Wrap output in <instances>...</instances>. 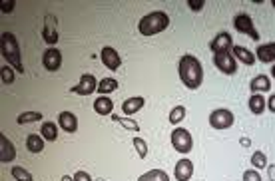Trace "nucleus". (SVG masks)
Here are the masks:
<instances>
[{
  "mask_svg": "<svg viewBox=\"0 0 275 181\" xmlns=\"http://www.w3.org/2000/svg\"><path fill=\"white\" fill-rule=\"evenodd\" d=\"M178 72H180V80H182L183 86H185L187 90H198V88L202 86V82H203L202 62L194 54H183L182 58H180Z\"/></svg>",
  "mask_w": 275,
  "mask_h": 181,
  "instance_id": "1",
  "label": "nucleus"
},
{
  "mask_svg": "<svg viewBox=\"0 0 275 181\" xmlns=\"http://www.w3.org/2000/svg\"><path fill=\"white\" fill-rule=\"evenodd\" d=\"M167 26H170V16L162 10H156V12H150L147 16L140 20L138 30L142 36H154V34L164 32Z\"/></svg>",
  "mask_w": 275,
  "mask_h": 181,
  "instance_id": "2",
  "label": "nucleus"
},
{
  "mask_svg": "<svg viewBox=\"0 0 275 181\" xmlns=\"http://www.w3.org/2000/svg\"><path fill=\"white\" fill-rule=\"evenodd\" d=\"M2 56L4 60L16 70V72L24 74V66H22V58H20V46L18 40L12 32H4L2 34Z\"/></svg>",
  "mask_w": 275,
  "mask_h": 181,
  "instance_id": "3",
  "label": "nucleus"
},
{
  "mask_svg": "<svg viewBox=\"0 0 275 181\" xmlns=\"http://www.w3.org/2000/svg\"><path fill=\"white\" fill-rule=\"evenodd\" d=\"M172 145H174V149L178 153H189L194 149V138H192V133L187 129L176 127L172 131Z\"/></svg>",
  "mask_w": 275,
  "mask_h": 181,
  "instance_id": "4",
  "label": "nucleus"
},
{
  "mask_svg": "<svg viewBox=\"0 0 275 181\" xmlns=\"http://www.w3.org/2000/svg\"><path fill=\"white\" fill-rule=\"evenodd\" d=\"M234 122H236V118H234V114L229 111V109H214L211 114H209V124L214 129H227V127L234 126Z\"/></svg>",
  "mask_w": 275,
  "mask_h": 181,
  "instance_id": "5",
  "label": "nucleus"
},
{
  "mask_svg": "<svg viewBox=\"0 0 275 181\" xmlns=\"http://www.w3.org/2000/svg\"><path fill=\"white\" fill-rule=\"evenodd\" d=\"M234 26H236V30H238L239 34H247L251 40L259 42V32L256 30L253 20H251V16H249V14H238V16H236V20H234Z\"/></svg>",
  "mask_w": 275,
  "mask_h": 181,
  "instance_id": "6",
  "label": "nucleus"
},
{
  "mask_svg": "<svg viewBox=\"0 0 275 181\" xmlns=\"http://www.w3.org/2000/svg\"><path fill=\"white\" fill-rule=\"evenodd\" d=\"M214 64L218 66V70H220V72L227 74V76H234V74L238 72V62H236L234 54H229V52L216 54L214 56Z\"/></svg>",
  "mask_w": 275,
  "mask_h": 181,
  "instance_id": "7",
  "label": "nucleus"
},
{
  "mask_svg": "<svg viewBox=\"0 0 275 181\" xmlns=\"http://www.w3.org/2000/svg\"><path fill=\"white\" fill-rule=\"evenodd\" d=\"M98 90V82H96V78L92 76V74H84L82 78H80V82H78V86H72L70 92L72 94H78V96H90L94 92Z\"/></svg>",
  "mask_w": 275,
  "mask_h": 181,
  "instance_id": "8",
  "label": "nucleus"
},
{
  "mask_svg": "<svg viewBox=\"0 0 275 181\" xmlns=\"http://www.w3.org/2000/svg\"><path fill=\"white\" fill-rule=\"evenodd\" d=\"M100 60H102V64H104L108 70H112V72H116V70L122 66V58H120V54H118L112 46H104V48H102Z\"/></svg>",
  "mask_w": 275,
  "mask_h": 181,
  "instance_id": "9",
  "label": "nucleus"
},
{
  "mask_svg": "<svg viewBox=\"0 0 275 181\" xmlns=\"http://www.w3.org/2000/svg\"><path fill=\"white\" fill-rule=\"evenodd\" d=\"M234 46H236V44H234V38H231V34H227V32H220L218 36L211 40V44H209V48H211L214 54L229 52Z\"/></svg>",
  "mask_w": 275,
  "mask_h": 181,
  "instance_id": "10",
  "label": "nucleus"
},
{
  "mask_svg": "<svg viewBox=\"0 0 275 181\" xmlns=\"http://www.w3.org/2000/svg\"><path fill=\"white\" fill-rule=\"evenodd\" d=\"M42 64H44V68H46L48 72L60 70V66H62V54H60V50L48 48V50L42 54Z\"/></svg>",
  "mask_w": 275,
  "mask_h": 181,
  "instance_id": "11",
  "label": "nucleus"
},
{
  "mask_svg": "<svg viewBox=\"0 0 275 181\" xmlns=\"http://www.w3.org/2000/svg\"><path fill=\"white\" fill-rule=\"evenodd\" d=\"M14 157H16V149H14L12 142L4 133H0V162L10 163L14 162Z\"/></svg>",
  "mask_w": 275,
  "mask_h": 181,
  "instance_id": "12",
  "label": "nucleus"
},
{
  "mask_svg": "<svg viewBox=\"0 0 275 181\" xmlns=\"http://www.w3.org/2000/svg\"><path fill=\"white\" fill-rule=\"evenodd\" d=\"M174 175L178 181H189L194 175V163L189 160H180L176 163V169H174Z\"/></svg>",
  "mask_w": 275,
  "mask_h": 181,
  "instance_id": "13",
  "label": "nucleus"
},
{
  "mask_svg": "<svg viewBox=\"0 0 275 181\" xmlns=\"http://www.w3.org/2000/svg\"><path fill=\"white\" fill-rule=\"evenodd\" d=\"M256 58L263 64H273L275 62V42H267V44H261L257 46Z\"/></svg>",
  "mask_w": 275,
  "mask_h": 181,
  "instance_id": "14",
  "label": "nucleus"
},
{
  "mask_svg": "<svg viewBox=\"0 0 275 181\" xmlns=\"http://www.w3.org/2000/svg\"><path fill=\"white\" fill-rule=\"evenodd\" d=\"M58 124H60V127H62L66 133H74V131L78 129V118L74 116L72 111H62V114L58 116Z\"/></svg>",
  "mask_w": 275,
  "mask_h": 181,
  "instance_id": "15",
  "label": "nucleus"
},
{
  "mask_svg": "<svg viewBox=\"0 0 275 181\" xmlns=\"http://www.w3.org/2000/svg\"><path fill=\"white\" fill-rule=\"evenodd\" d=\"M144 104H146V100L142 98V96H136V98H128L124 104H122V111L126 114V116H134L136 111H140V109L144 108Z\"/></svg>",
  "mask_w": 275,
  "mask_h": 181,
  "instance_id": "16",
  "label": "nucleus"
},
{
  "mask_svg": "<svg viewBox=\"0 0 275 181\" xmlns=\"http://www.w3.org/2000/svg\"><path fill=\"white\" fill-rule=\"evenodd\" d=\"M231 54H236V58H238L239 62H243L245 66H253L257 60L256 54L249 52L245 46H234V48H231Z\"/></svg>",
  "mask_w": 275,
  "mask_h": 181,
  "instance_id": "17",
  "label": "nucleus"
},
{
  "mask_svg": "<svg viewBox=\"0 0 275 181\" xmlns=\"http://www.w3.org/2000/svg\"><path fill=\"white\" fill-rule=\"evenodd\" d=\"M94 111L100 114V116H112V111H114V102H112L108 96H100V98L94 102Z\"/></svg>",
  "mask_w": 275,
  "mask_h": 181,
  "instance_id": "18",
  "label": "nucleus"
},
{
  "mask_svg": "<svg viewBox=\"0 0 275 181\" xmlns=\"http://www.w3.org/2000/svg\"><path fill=\"white\" fill-rule=\"evenodd\" d=\"M249 88H251V92H253V94H261V92H269V90H271V80H269L267 76L259 74V76H256V78L251 80Z\"/></svg>",
  "mask_w": 275,
  "mask_h": 181,
  "instance_id": "19",
  "label": "nucleus"
},
{
  "mask_svg": "<svg viewBox=\"0 0 275 181\" xmlns=\"http://www.w3.org/2000/svg\"><path fill=\"white\" fill-rule=\"evenodd\" d=\"M249 111L253 114V116H261L263 111H265V106H267V100L261 96V94H253L251 98H249Z\"/></svg>",
  "mask_w": 275,
  "mask_h": 181,
  "instance_id": "20",
  "label": "nucleus"
},
{
  "mask_svg": "<svg viewBox=\"0 0 275 181\" xmlns=\"http://www.w3.org/2000/svg\"><path fill=\"white\" fill-rule=\"evenodd\" d=\"M26 147L30 153H42L44 151V138L38 135V133H30L26 138Z\"/></svg>",
  "mask_w": 275,
  "mask_h": 181,
  "instance_id": "21",
  "label": "nucleus"
},
{
  "mask_svg": "<svg viewBox=\"0 0 275 181\" xmlns=\"http://www.w3.org/2000/svg\"><path fill=\"white\" fill-rule=\"evenodd\" d=\"M54 16H46V24H44V40L52 46V44H56L58 42V34H56V28H54Z\"/></svg>",
  "mask_w": 275,
  "mask_h": 181,
  "instance_id": "22",
  "label": "nucleus"
},
{
  "mask_svg": "<svg viewBox=\"0 0 275 181\" xmlns=\"http://www.w3.org/2000/svg\"><path fill=\"white\" fill-rule=\"evenodd\" d=\"M40 135L48 142H56L58 140V127H56L54 122H44L40 127Z\"/></svg>",
  "mask_w": 275,
  "mask_h": 181,
  "instance_id": "23",
  "label": "nucleus"
},
{
  "mask_svg": "<svg viewBox=\"0 0 275 181\" xmlns=\"http://www.w3.org/2000/svg\"><path fill=\"white\" fill-rule=\"evenodd\" d=\"M138 181H170V175L162 171V169H152V171H147L144 175H140Z\"/></svg>",
  "mask_w": 275,
  "mask_h": 181,
  "instance_id": "24",
  "label": "nucleus"
},
{
  "mask_svg": "<svg viewBox=\"0 0 275 181\" xmlns=\"http://www.w3.org/2000/svg\"><path fill=\"white\" fill-rule=\"evenodd\" d=\"M44 116L40 114V111H24V114H20L18 118H16V122H18L20 126H26V124H34V122H40Z\"/></svg>",
  "mask_w": 275,
  "mask_h": 181,
  "instance_id": "25",
  "label": "nucleus"
},
{
  "mask_svg": "<svg viewBox=\"0 0 275 181\" xmlns=\"http://www.w3.org/2000/svg\"><path fill=\"white\" fill-rule=\"evenodd\" d=\"M118 90V82L114 80V78H102L100 80V84H98V92L100 94H112V92H116Z\"/></svg>",
  "mask_w": 275,
  "mask_h": 181,
  "instance_id": "26",
  "label": "nucleus"
},
{
  "mask_svg": "<svg viewBox=\"0 0 275 181\" xmlns=\"http://www.w3.org/2000/svg\"><path fill=\"white\" fill-rule=\"evenodd\" d=\"M251 165H253V169H263V167H267V155L263 153V151H253L251 153Z\"/></svg>",
  "mask_w": 275,
  "mask_h": 181,
  "instance_id": "27",
  "label": "nucleus"
},
{
  "mask_svg": "<svg viewBox=\"0 0 275 181\" xmlns=\"http://www.w3.org/2000/svg\"><path fill=\"white\" fill-rule=\"evenodd\" d=\"M112 122H118V124H122V126L126 127V129H130V131H140V126H138V122H134V120H126V118H120V116H116V114H112L110 116Z\"/></svg>",
  "mask_w": 275,
  "mask_h": 181,
  "instance_id": "28",
  "label": "nucleus"
},
{
  "mask_svg": "<svg viewBox=\"0 0 275 181\" xmlns=\"http://www.w3.org/2000/svg\"><path fill=\"white\" fill-rule=\"evenodd\" d=\"M183 118H185V108L183 106H176L170 111V124H174V126H178Z\"/></svg>",
  "mask_w": 275,
  "mask_h": 181,
  "instance_id": "29",
  "label": "nucleus"
},
{
  "mask_svg": "<svg viewBox=\"0 0 275 181\" xmlns=\"http://www.w3.org/2000/svg\"><path fill=\"white\" fill-rule=\"evenodd\" d=\"M12 177L16 181H34V177H32V173L30 171H26V169H22V167H12Z\"/></svg>",
  "mask_w": 275,
  "mask_h": 181,
  "instance_id": "30",
  "label": "nucleus"
},
{
  "mask_svg": "<svg viewBox=\"0 0 275 181\" xmlns=\"http://www.w3.org/2000/svg\"><path fill=\"white\" fill-rule=\"evenodd\" d=\"M132 144H134V147L138 149V155H140V160H146V155H147V144H146V140H142V138H134L132 140Z\"/></svg>",
  "mask_w": 275,
  "mask_h": 181,
  "instance_id": "31",
  "label": "nucleus"
},
{
  "mask_svg": "<svg viewBox=\"0 0 275 181\" xmlns=\"http://www.w3.org/2000/svg\"><path fill=\"white\" fill-rule=\"evenodd\" d=\"M2 82L4 84H12L14 82V70L10 66H4L2 68Z\"/></svg>",
  "mask_w": 275,
  "mask_h": 181,
  "instance_id": "32",
  "label": "nucleus"
},
{
  "mask_svg": "<svg viewBox=\"0 0 275 181\" xmlns=\"http://www.w3.org/2000/svg\"><path fill=\"white\" fill-rule=\"evenodd\" d=\"M243 181H261V175H259V171L257 169H247V171H243Z\"/></svg>",
  "mask_w": 275,
  "mask_h": 181,
  "instance_id": "33",
  "label": "nucleus"
},
{
  "mask_svg": "<svg viewBox=\"0 0 275 181\" xmlns=\"http://www.w3.org/2000/svg\"><path fill=\"white\" fill-rule=\"evenodd\" d=\"M187 4H189V8H192L194 12H200L205 2H203V0H198V2H196V0H187Z\"/></svg>",
  "mask_w": 275,
  "mask_h": 181,
  "instance_id": "34",
  "label": "nucleus"
},
{
  "mask_svg": "<svg viewBox=\"0 0 275 181\" xmlns=\"http://www.w3.org/2000/svg\"><path fill=\"white\" fill-rule=\"evenodd\" d=\"M74 181H92V177H90V173H88V171H76Z\"/></svg>",
  "mask_w": 275,
  "mask_h": 181,
  "instance_id": "35",
  "label": "nucleus"
},
{
  "mask_svg": "<svg viewBox=\"0 0 275 181\" xmlns=\"http://www.w3.org/2000/svg\"><path fill=\"white\" fill-rule=\"evenodd\" d=\"M14 10V0H10V2H2V12H12Z\"/></svg>",
  "mask_w": 275,
  "mask_h": 181,
  "instance_id": "36",
  "label": "nucleus"
},
{
  "mask_svg": "<svg viewBox=\"0 0 275 181\" xmlns=\"http://www.w3.org/2000/svg\"><path fill=\"white\" fill-rule=\"evenodd\" d=\"M267 108H269V111H271V114H275V94H271V96H269V100H267Z\"/></svg>",
  "mask_w": 275,
  "mask_h": 181,
  "instance_id": "37",
  "label": "nucleus"
},
{
  "mask_svg": "<svg viewBox=\"0 0 275 181\" xmlns=\"http://www.w3.org/2000/svg\"><path fill=\"white\" fill-rule=\"evenodd\" d=\"M239 144L243 145V147H249V145H251V140H249V138H241Z\"/></svg>",
  "mask_w": 275,
  "mask_h": 181,
  "instance_id": "38",
  "label": "nucleus"
},
{
  "mask_svg": "<svg viewBox=\"0 0 275 181\" xmlns=\"http://www.w3.org/2000/svg\"><path fill=\"white\" fill-rule=\"evenodd\" d=\"M267 169H269V179L275 181V165H267Z\"/></svg>",
  "mask_w": 275,
  "mask_h": 181,
  "instance_id": "39",
  "label": "nucleus"
},
{
  "mask_svg": "<svg viewBox=\"0 0 275 181\" xmlns=\"http://www.w3.org/2000/svg\"><path fill=\"white\" fill-rule=\"evenodd\" d=\"M62 181H74V177H68V175H64V177H62Z\"/></svg>",
  "mask_w": 275,
  "mask_h": 181,
  "instance_id": "40",
  "label": "nucleus"
},
{
  "mask_svg": "<svg viewBox=\"0 0 275 181\" xmlns=\"http://www.w3.org/2000/svg\"><path fill=\"white\" fill-rule=\"evenodd\" d=\"M271 76H273V78H275V66H273V68H271Z\"/></svg>",
  "mask_w": 275,
  "mask_h": 181,
  "instance_id": "41",
  "label": "nucleus"
},
{
  "mask_svg": "<svg viewBox=\"0 0 275 181\" xmlns=\"http://www.w3.org/2000/svg\"><path fill=\"white\" fill-rule=\"evenodd\" d=\"M273 6H275V0H273Z\"/></svg>",
  "mask_w": 275,
  "mask_h": 181,
  "instance_id": "42",
  "label": "nucleus"
}]
</instances>
